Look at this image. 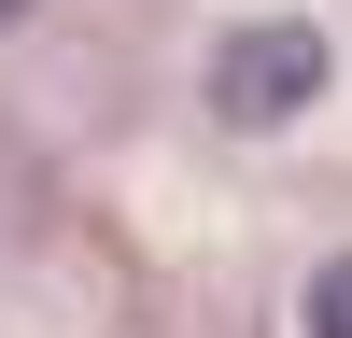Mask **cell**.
Segmentation results:
<instances>
[{
	"mask_svg": "<svg viewBox=\"0 0 352 338\" xmlns=\"http://www.w3.org/2000/svg\"><path fill=\"white\" fill-rule=\"evenodd\" d=\"M324 99V28L310 14H268V28H240V43L212 56V113L226 127H282V113H310Z\"/></svg>",
	"mask_w": 352,
	"mask_h": 338,
	"instance_id": "cell-1",
	"label": "cell"
},
{
	"mask_svg": "<svg viewBox=\"0 0 352 338\" xmlns=\"http://www.w3.org/2000/svg\"><path fill=\"white\" fill-rule=\"evenodd\" d=\"M310 338H352V254H338L324 282H310Z\"/></svg>",
	"mask_w": 352,
	"mask_h": 338,
	"instance_id": "cell-2",
	"label": "cell"
},
{
	"mask_svg": "<svg viewBox=\"0 0 352 338\" xmlns=\"http://www.w3.org/2000/svg\"><path fill=\"white\" fill-rule=\"evenodd\" d=\"M0 14H28V0H0Z\"/></svg>",
	"mask_w": 352,
	"mask_h": 338,
	"instance_id": "cell-3",
	"label": "cell"
}]
</instances>
